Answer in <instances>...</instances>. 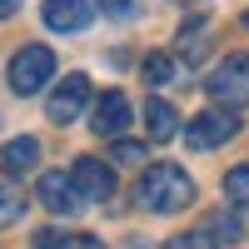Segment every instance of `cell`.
<instances>
[{
  "label": "cell",
  "instance_id": "1",
  "mask_svg": "<svg viewBox=\"0 0 249 249\" xmlns=\"http://www.w3.org/2000/svg\"><path fill=\"white\" fill-rule=\"evenodd\" d=\"M140 210L150 214H179L184 204L195 199V179L179 170V164H150V170L140 175Z\"/></svg>",
  "mask_w": 249,
  "mask_h": 249
},
{
  "label": "cell",
  "instance_id": "2",
  "mask_svg": "<svg viewBox=\"0 0 249 249\" xmlns=\"http://www.w3.org/2000/svg\"><path fill=\"white\" fill-rule=\"evenodd\" d=\"M204 90H210V100L219 110H244L249 105V55H224L219 65L204 75Z\"/></svg>",
  "mask_w": 249,
  "mask_h": 249
},
{
  "label": "cell",
  "instance_id": "3",
  "mask_svg": "<svg viewBox=\"0 0 249 249\" xmlns=\"http://www.w3.org/2000/svg\"><path fill=\"white\" fill-rule=\"evenodd\" d=\"M55 75V50L50 45H25L10 55V90L15 95H40Z\"/></svg>",
  "mask_w": 249,
  "mask_h": 249
},
{
  "label": "cell",
  "instance_id": "4",
  "mask_svg": "<svg viewBox=\"0 0 249 249\" xmlns=\"http://www.w3.org/2000/svg\"><path fill=\"white\" fill-rule=\"evenodd\" d=\"M234 130H239V115L234 110H204V115L190 120L184 144H190L195 155H204V150H219L224 140H234Z\"/></svg>",
  "mask_w": 249,
  "mask_h": 249
},
{
  "label": "cell",
  "instance_id": "5",
  "mask_svg": "<svg viewBox=\"0 0 249 249\" xmlns=\"http://www.w3.org/2000/svg\"><path fill=\"white\" fill-rule=\"evenodd\" d=\"M90 75H65L60 85L50 90V105H45V115L55 120V124H70L75 115H85V105H90Z\"/></svg>",
  "mask_w": 249,
  "mask_h": 249
},
{
  "label": "cell",
  "instance_id": "6",
  "mask_svg": "<svg viewBox=\"0 0 249 249\" xmlns=\"http://www.w3.org/2000/svg\"><path fill=\"white\" fill-rule=\"evenodd\" d=\"M35 195H40V204H45L50 214H75L80 204H85V195L75 190V179H70L65 170H50V175H40Z\"/></svg>",
  "mask_w": 249,
  "mask_h": 249
},
{
  "label": "cell",
  "instance_id": "7",
  "mask_svg": "<svg viewBox=\"0 0 249 249\" xmlns=\"http://www.w3.org/2000/svg\"><path fill=\"white\" fill-rule=\"evenodd\" d=\"M124 124H130V95L124 90H105L95 100V115H90V130L105 135V140H120Z\"/></svg>",
  "mask_w": 249,
  "mask_h": 249
},
{
  "label": "cell",
  "instance_id": "8",
  "mask_svg": "<svg viewBox=\"0 0 249 249\" xmlns=\"http://www.w3.org/2000/svg\"><path fill=\"white\" fill-rule=\"evenodd\" d=\"M70 179H75V190L85 195V199H110V195H115V170H110L105 160H95V155L75 160Z\"/></svg>",
  "mask_w": 249,
  "mask_h": 249
},
{
  "label": "cell",
  "instance_id": "9",
  "mask_svg": "<svg viewBox=\"0 0 249 249\" xmlns=\"http://www.w3.org/2000/svg\"><path fill=\"white\" fill-rule=\"evenodd\" d=\"M90 0H45V25L60 30V35H75L90 25Z\"/></svg>",
  "mask_w": 249,
  "mask_h": 249
},
{
  "label": "cell",
  "instance_id": "10",
  "mask_svg": "<svg viewBox=\"0 0 249 249\" xmlns=\"http://www.w3.org/2000/svg\"><path fill=\"white\" fill-rule=\"evenodd\" d=\"M144 130H150V140H170L179 130V110L170 100H150V105H144Z\"/></svg>",
  "mask_w": 249,
  "mask_h": 249
},
{
  "label": "cell",
  "instance_id": "11",
  "mask_svg": "<svg viewBox=\"0 0 249 249\" xmlns=\"http://www.w3.org/2000/svg\"><path fill=\"white\" fill-rule=\"evenodd\" d=\"M0 160H5L10 175H25V170H35V164H40V140H35V135H20V140L5 144V155H0Z\"/></svg>",
  "mask_w": 249,
  "mask_h": 249
},
{
  "label": "cell",
  "instance_id": "12",
  "mask_svg": "<svg viewBox=\"0 0 249 249\" xmlns=\"http://www.w3.org/2000/svg\"><path fill=\"white\" fill-rule=\"evenodd\" d=\"M20 214H25V195H20V184L0 175V230L5 224H15Z\"/></svg>",
  "mask_w": 249,
  "mask_h": 249
},
{
  "label": "cell",
  "instance_id": "13",
  "mask_svg": "<svg viewBox=\"0 0 249 249\" xmlns=\"http://www.w3.org/2000/svg\"><path fill=\"white\" fill-rule=\"evenodd\" d=\"M140 75H144V85H170V80H175V60L164 50H155V55H144Z\"/></svg>",
  "mask_w": 249,
  "mask_h": 249
},
{
  "label": "cell",
  "instance_id": "14",
  "mask_svg": "<svg viewBox=\"0 0 249 249\" xmlns=\"http://www.w3.org/2000/svg\"><path fill=\"white\" fill-rule=\"evenodd\" d=\"M224 195H230V204L249 210V160H244V164H234V170L224 175Z\"/></svg>",
  "mask_w": 249,
  "mask_h": 249
},
{
  "label": "cell",
  "instance_id": "15",
  "mask_svg": "<svg viewBox=\"0 0 249 249\" xmlns=\"http://www.w3.org/2000/svg\"><path fill=\"white\" fill-rule=\"evenodd\" d=\"M160 249H219L214 234H204V230H190V234H175V239H164Z\"/></svg>",
  "mask_w": 249,
  "mask_h": 249
},
{
  "label": "cell",
  "instance_id": "16",
  "mask_svg": "<svg viewBox=\"0 0 249 249\" xmlns=\"http://www.w3.org/2000/svg\"><path fill=\"white\" fill-rule=\"evenodd\" d=\"M115 164H140L144 160V144H135V140H115Z\"/></svg>",
  "mask_w": 249,
  "mask_h": 249
},
{
  "label": "cell",
  "instance_id": "17",
  "mask_svg": "<svg viewBox=\"0 0 249 249\" xmlns=\"http://www.w3.org/2000/svg\"><path fill=\"white\" fill-rule=\"evenodd\" d=\"M214 230H219L214 239H230V244H234V239L244 234V230H239V219H230V214H219V219H214Z\"/></svg>",
  "mask_w": 249,
  "mask_h": 249
},
{
  "label": "cell",
  "instance_id": "18",
  "mask_svg": "<svg viewBox=\"0 0 249 249\" xmlns=\"http://www.w3.org/2000/svg\"><path fill=\"white\" fill-rule=\"evenodd\" d=\"M65 239H70V234H60V230H40V234H35V249H60Z\"/></svg>",
  "mask_w": 249,
  "mask_h": 249
},
{
  "label": "cell",
  "instance_id": "19",
  "mask_svg": "<svg viewBox=\"0 0 249 249\" xmlns=\"http://www.w3.org/2000/svg\"><path fill=\"white\" fill-rule=\"evenodd\" d=\"M60 249H105V244H100L95 234H70V239L60 244Z\"/></svg>",
  "mask_w": 249,
  "mask_h": 249
},
{
  "label": "cell",
  "instance_id": "20",
  "mask_svg": "<svg viewBox=\"0 0 249 249\" xmlns=\"http://www.w3.org/2000/svg\"><path fill=\"white\" fill-rule=\"evenodd\" d=\"M100 10H105V15H120V20H124V15L135 10V0H100Z\"/></svg>",
  "mask_w": 249,
  "mask_h": 249
},
{
  "label": "cell",
  "instance_id": "21",
  "mask_svg": "<svg viewBox=\"0 0 249 249\" xmlns=\"http://www.w3.org/2000/svg\"><path fill=\"white\" fill-rule=\"evenodd\" d=\"M15 10H20V0H0V20H10Z\"/></svg>",
  "mask_w": 249,
  "mask_h": 249
},
{
  "label": "cell",
  "instance_id": "22",
  "mask_svg": "<svg viewBox=\"0 0 249 249\" xmlns=\"http://www.w3.org/2000/svg\"><path fill=\"white\" fill-rule=\"evenodd\" d=\"M244 25H249V10H244Z\"/></svg>",
  "mask_w": 249,
  "mask_h": 249
}]
</instances>
